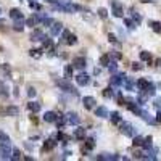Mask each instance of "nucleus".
Masks as SVG:
<instances>
[{"label": "nucleus", "mask_w": 161, "mask_h": 161, "mask_svg": "<svg viewBox=\"0 0 161 161\" xmlns=\"http://www.w3.org/2000/svg\"><path fill=\"white\" fill-rule=\"evenodd\" d=\"M13 148L10 142H0V158L2 159H11Z\"/></svg>", "instance_id": "nucleus-1"}, {"label": "nucleus", "mask_w": 161, "mask_h": 161, "mask_svg": "<svg viewBox=\"0 0 161 161\" xmlns=\"http://www.w3.org/2000/svg\"><path fill=\"white\" fill-rule=\"evenodd\" d=\"M56 86H58L63 92H68V93H73V95H77V90L71 86L69 79H58L56 80Z\"/></svg>", "instance_id": "nucleus-2"}, {"label": "nucleus", "mask_w": 161, "mask_h": 161, "mask_svg": "<svg viewBox=\"0 0 161 161\" xmlns=\"http://www.w3.org/2000/svg\"><path fill=\"white\" fill-rule=\"evenodd\" d=\"M119 131H121V134H124L126 137H132V139H134L135 134H137L134 126H132L131 122H124V121L119 122Z\"/></svg>", "instance_id": "nucleus-3"}, {"label": "nucleus", "mask_w": 161, "mask_h": 161, "mask_svg": "<svg viewBox=\"0 0 161 161\" xmlns=\"http://www.w3.org/2000/svg\"><path fill=\"white\" fill-rule=\"evenodd\" d=\"M111 11L116 18H122L124 16V8H122V3H119L118 0H113L111 2Z\"/></svg>", "instance_id": "nucleus-4"}, {"label": "nucleus", "mask_w": 161, "mask_h": 161, "mask_svg": "<svg viewBox=\"0 0 161 161\" xmlns=\"http://www.w3.org/2000/svg\"><path fill=\"white\" fill-rule=\"evenodd\" d=\"M126 77H127V76H126L124 73H122V74H116V76H113V77H111V86H115V87H121V86H124Z\"/></svg>", "instance_id": "nucleus-5"}, {"label": "nucleus", "mask_w": 161, "mask_h": 161, "mask_svg": "<svg viewBox=\"0 0 161 161\" xmlns=\"http://www.w3.org/2000/svg\"><path fill=\"white\" fill-rule=\"evenodd\" d=\"M76 82H77V86H87L89 82H90V76L89 74H86V73H80V74H77L76 76Z\"/></svg>", "instance_id": "nucleus-6"}, {"label": "nucleus", "mask_w": 161, "mask_h": 161, "mask_svg": "<svg viewBox=\"0 0 161 161\" xmlns=\"http://www.w3.org/2000/svg\"><path fill=\"white\" fill-rule=\"evenodd\" d=\"M61 32H63V24H61L60 21H55L53 24L50 26V34L52 36H60Z\"/></svg>", "instance_id": "nucleus-7"}, {"label": "nucleus", "mask_w": 161, "mask_h": 161, "mask_svg": "<svg viewBox=\"0 0 161 161\" xmlns=\"http://www.w3.org/2000/svg\"><path fill=\"white\" fill-rule=\"evenodd\" d=\"M60 116H61L60 113H55V111H45L44 121H45V122H56V119H58Z\"/></svg>", "instance_id": "nucleus-8"}, {"label": "nucleus", "mask_w": 161, "mask_h": 161, "mask_svg": "<svg viewBox=\"0 0 161 161\" xmlns=\"http://www.w3.org/2000/svg\"><path fill=\"white\" fill-rule=\"evenodd\" d=\"M66 121H68V124H71V126H79L80 118L76 115V113H68V115H66Z\"/></svg>", "instance_id": "nucleus-9"}, {"label": "nucleus", "mask_w": 161, "mask_h": 161, "mask_svg": "<svg viewBox=\"0 0 161 161\" xmlns=\"http://www.w3.org/2000/svg\"><path fill=\"white\" fill-rule=\"evenodd\" d=\"M73 66L76 69H84L86 68V58H84V56H76V58L73 60Z\"/></svg>", "instance_id": "nucleus-10"}, {"label": "nucleus", "mask_w": 161, "mask_h": 161, "mask_svg": "<svg viewBox=\"0 0 161 161\" xmlns=\"http://www.w3.org/2000/svg\"><path fill=\"white\" fill-rule=\"evenodd\" d=\"M82 103H84V106L87 108V110H92L93 106H95V98L93 97H90V95H87V97H84V100H82Z\"/></svg>", "instance_id": "nucleus-11"}, {"label": "nucleus", "mask_w": 161, "mask_h": 161, "mask_svg": "<svg viewBox=\"0 0 161 161\" xmlns=\"http://www.w3.org/2000/svg\"><path fill=\"white\" fill-rule=\"evenodd\" d=\"M0 74H2L3 77H11V68H10V65H7V63L0 65Z\"/></svg>", "instance_id": "nucleus-12"}, {"label": "nucleus", "mask_w": 161, "mask_h": 161, "mask_svg": "<svg viewBox=\"0 0 161 161\" xmlns=\"http://www.w3.org/2000/svg\"><path fill=\"white\" fill-rule=\"evenodd\" d=\"M44 32H42L40 29H36V31H32V34H31V40H34V42H42V39H44Z\"/></svg>", "instance_id": "nucleus-13"}, {"label": "nucleus", "mask_w": 161, "mask_h": 161, "mask_svg": "<svg viewBox=\"0 0 161 161\" xmlns=\"http://www.w3.org/2000/svg\"><path fill=\"white\" fill-rule=\"evenodd\" d=\"M95 116H98V118H108V116H110V111H108L105 106H98V108H95Z\"/></svg>", "instance_id": "nucleus-14"}, {"label": "nucleus", "mask_w": 161, "mask_h": 161, "mask_svg": "<svg viewBox=\"0 0 161 161\" xmlns=\"http://www.w3.org/2000/svg\"><path fill=\"white\" fill-rule=\"evenodd\" d=\"M97 159H102V161H111V159H118V156H116V155H113V153H100V155H97Z\"/></svg>", "instance_id": "nucleus-15"}, {"label": "nucleus", "mask_w": 161, "mask_h": 161, "mask_svg": "<svg viewBox=\"0 0 161 161\" xmlns=\"http://www.w3.org/2000/svg\"><path fill=\"white\" fill-rule=\"evenodd\" d=\"M127 108H129V110L134 113V115H137V116H140L142 115V110H140V106H139V103H135L134 102H131V103H127Z\"/></svg>", "instance_id": "nucleus-16"}, {"label": "nucleus", "mask_w": 161, "mask_h": 161, "mask_svg": "<svg viewBox=\"0 0 161 161\" xmlns=\"http://www.w3.org/2000/svg\"><path fill=\"white\" fill-rule=\"evenodd\" d=\"M8 95H10V92H8L7 84L0 80V98H8Z\"/></svg>", "instance_id": "nucleus-17"}, {"label": "nucleus", "mask_w": 161, "mask_h": 161, "mask_svg": "<svg viewBox=\"0 0 161 161\" xmlns=\"http://www.w3.org/2000/svg\"><path fill=\"white\" fill-rule=\"evenodd\" d=\"M10 18L11 20H23V13L20 8H11L10 10Z\"/></svg>", "instance_id": "nucleus-18"}, {"label": "nucleus", "mask_w": 161, "mask_h": 161, "mask_svg": "<svg viewBox=\"0 0 161 161\" xmlns=\"http://www.w3.org/2000/svg\"><path fill=\"white\" fill-rule=\"evenodd\" d=\"M74 139H77V140L86 139V129H84V127H77V129L74 131Z\"/></svg>", "instance_id": "nucleus-19"}, {"label": "nucleus", "mask_w": 161, "mask_h": 161, "mask_svg": "<svg viewBox=\"0 0 161 161\" xmlns=\"http://www.w3.org/2000/svg\"><path fill=\"white\" fill-rule=\"evenodd\" d=\"M73 69H74L73 65H66V66H65V69H63L65 79H71V77H73Z\"/></svg>", "instance_id": "nucleus-20"}, {"label": "nucleus", "mask_w": 161, "mask_h": 161, "mask_svg": "<svg viewBox=\"0 0 161 161\" xmlns=\"http://www.w3.org/2000/svg\"><path fill=\"white\" fill-rule=\"evenodd\" d=\"M5 115L7 116H18V115H20V108H18V106H7Z\"/></svg>", "instance_id": "nucleus-21"}, {"label": "nucleus", "mask_w": 161, "mask_h": 161, "mask_svg": "<svg viewBox=\"0 0 161 161\" xmlns=\"http://www.w3.org/2000/svg\"><path fill=\"white\" fill-rule=\"evenodd\" d=\"M110 121L113 122V124H119V122L122 121V118H121V115L118 111H113V113H110Z\"/></svg>", "instance_id": "nucleus-22"}, {"label": "nucleus", "mask_w": 161, "mask_h": 161, "mask_svg": "<svg viewBox=\"0 0 161 161\" xmlns=\"http://www.w3.org/2000/svg\"><path fill=\"white\" fill-rule=\"evenodd\" d=\"M27 110L32 111V113H39V111H40V103H37V102H29V103H27Z\"/></svg>", "instance_id": "nucleus-23"}, {"label": "nucleus", "mask_w": 161, "mask_h": 161, "mask_svg": "<svg viewBox=\"0 0 161 161\" xmlns=\"http://www.w3.org/2000/svg\"><path fill=\"white\" fill-rule=\"evenodd\" d=\"M24 26H26V21H23V20H15V23H13V29L20 31V32L24 29Z\"/></svg>", "instance_id": "nucleus-24"}, {"label": "nucleus", "mask_w": 161, "mask_h": 161, "mask_svg": "<svg viewBox=\"0 0 161 161\" xmlns=\"http://www.w3.org/2000/svg\"><path fill=\"white\" fill-rule=\"evenodd\" d=\"M55 147H56V140H53V139H49V140L44 142V150H47V151L53 150Z\"/></svg>", "instance_id": "nucleus-25"}, {"label": "nucleus", "mask_w": 161, "mask_h": 161, "mask_svg": "<svg viewBox=\"0 0 161 161\" xmlns=\"http://www.w3.org/2000/svg\"><path fill=\"white\" fill-rule=\"evenodd\" d=\"M134 86H137V82H134V79L126 77V82H124V89H126V90H134Z\"/></svg>", "instance_id": "nucleus-26"}, {"label": "nucleus", "mask_w": 161, "mask_h": 161, "mask_svg": "<svg viewBox=\"0 0 161 161\" xmlns=\"http://www.w3.org/2000/svg\"><path fill=\"white\" fill-rule=\"evenodd\" d=\"M140 92H144V93H147V95H148V97H153L155 95V93H156V89H155V86H153V84H148V87H147L145 89V90H140Z\"/></svg>", "instance_id": "nucleus-27"}, {"label": "nucleus", "mask_w": 161, "mask_h": 161, "mask_svg": "<svg viewBox=\"0 0 161 161\" xmlns=\"http://www.w3.org/2000/svg\"><path fill=\"white\" fill-rule=\"evenodd\" d=\"M148 80H147V79H139V80H137V89H139V90H145V89L147 87H148Z\"/></svg>", "instance_id": "nucleus-28"}, {"label": "nucleus", "mask_w": 161, "mask_h": 161, "mask_svg": "<svg viewBox=\"0 0 161 161\" xmlns=\"http://www.w3.org/2000/svg\"><path fill=\"white\" fill-rule=\"evenodd\" d=\"M110 61H111L110 53H108V55H102V56H100V65H102V66H108V65H110Z\"/></svg>", "instance_id": "nucleus-29"}, {"label": "nucleus", "mask_w": 161, "mask_h": 161, "mask_svg": "<svg viewBox=\"0 0 161 161\" xmlns=\"http://www.w3.org/2000/svg\"><path fill=\"white\" fill-rule=\"evenodd\" d=\"M29 55L32 56V58L39 60L40 56H42V50H40V49H32V50H29Z\"/></svg>", "instance_id": "nucleus-30"}, {"label": "nucleus", "mask_w": 161, "mask_h": 161, "mask_svg": "<svg viewBox=\"0 0 161 161\" xmlns=\"http://www.w3.org/2000/svg\"><path fill=\"white\" fill-rule=\"evenodd\" d=\"M124 24L127 26V29H135V27L139 26L134 20H129V18H126V20H124Z\"/></svg>", "instance_id": "nucleus-31"}, {"label": "nucleus", "mask_w": 161, "mask_h": 161, "mask_svg": "<svg viewBox=\"0 0 161 161\" xmlns=\"http://www.w3.org/2000/svg\"><path fill=\"white\" fill-rule=\"evenodd\" d=\"M110 56H111V60H116V61L122 60V53H119L118 50H111L110 52Z\"/></svg>", "instance_id": "nucleus-32"}, {"label": "nucleus", "mask_w": 161, "mask_h": 161, "mask_svg": "<svg viewBox=\"0 0 161 161\" xmlns=\"http://www.w3.org/2000/svg\"><path fill=\"white\" fill-rule=\"evenodd\" d=\"M37 23H39V20H37V16L34 15V16H31V18H27V20H26V26H36L37 24Z\"/></svg>", "instance_id": "nucleus-33"}, {"label": "nucleus", "mask_w": 161, "mask_h": 161, "mask_svg": "<svg viewBox=\"0 0 161 161\" xmlns=\"http://www.w3.org/2000/svg\"><path fill=\"white\" fill-rule=\"evenodd\" d=\"M151 140H153V139H151V135L145 137V139H144V145H142V147L147 148V150H150V148H151Z\"/></svg>", "instance_id": "nucleus-34"}, {"label": "nucleus", "mask_w": 161, "mask_h": 161, "mask_svg": "<svg viewBox=\"0 0 161 161\" xmlns=\"http://www.w3.org/2000/svg\"><path fill=\"white\" fill-rule=\"evenodd\" d=\"M66 44L68 45H76L77 44V37H76L74 34H69V37L66 39Z\"/></svg>", "instance_id": "nucleus-35"}, {"label": "nucleus", "mask_w": 161, "mask_h": 161, "mask_svg": "<svg viewBox=\"0 0 161 161\" xmlns=\"http://www.w3.org/2000/svg\"><path fill=\"white\" fill-rule=\"evenodd\" d=\"M97 15L100 16V18H103V20H106V18H108V10H106V8H98Z\"/></svg>", "instance_id": "nucleus-36"}, {"label": "nucleus", "mask_w": 161, "mask_h": 161, "mask_svg": "<svg viewBox=\"0 0 161 161\" xmlns=\"http://www.w3.org/2000/svg\"><path fill=\"white\" fill-rule=\"evenodd\" d=\"M102 95L105 97V98H111V97H113V89H111V87H106V89H103Z\"/></svg>", "instance_id": "nucleus-37"}, {"label": "nucleus", "mask_w": 161, "mask_h": 161, "mask_svg": "<svg viewBox=\"0 0 161 161\" xmlns=\"http://www.w3.org/2000/svg\"><path fill=\"white\" fill-rule=\"evenodd\" d=\"M93 147H95V140L90 137V139L86 140V150H93Z\"/></svg>", "instance_id": "nucleus-38"}, {"label": "nucleus", "mask_w": 161, "mask_h": 161, "mask_svg": "<svg viewBox=\"0 0 161 161\" xmlns=\"http://www.w3.org/2000/svg\"><path fill=\"white\" fill-rule=\"evenodd\" d=\"M134 147H142L144 145V137H140V135H137V137H134Z\"/></svg>", "instance_id": "nucleus-39"}, {"label": "nucleus", "mask_w": 161, "mask_h": 161, "mask_svg": "<svg viewBox=\"0 0 161 161\" xmlns=\"http://www.w3.org/2000/svg\"><path fill=\"white\" fill-rule=\"evenodd\" d=\"M108 69H110V73H116V69H118V65H116V60H111L110 61V65L106 66Z\"/></svg>", "instance_id": "nucleus-40"}, {"label": "nucleus", "mask_w": 161, "mask_h": 161, "mask_svg": "<svg viewBox=\"0 0 161 161\" xmlns=\"http://www.w3.org/2000/svg\"><path fill=\"white\" fill-rule=\"evenodd\" d=\"M42 45H44V49H52V39L44 37V39H42Z\"/></svg>", "instance_id": "nucleus-41"}, {"label": "nucleus", "mask_w": 161, "mask_h": 161, "mask_svg": "<svg viewBox=\"0 0 161 161\" xmlns=\"http://www.w3.org/2000/svg\"><path fill=\"white\" fill-rule=\"evenodd\" d=\"M140 60L150 61L151 60V53H148V52H140Z\"/></svg>", "instance_id": "nucleus-42"}, {"label": "nucleus", "mask_w": 161, "mask_h": 161, "mask_svg": "<svg viewBox=\"0 0 161 161\" xmlns=\"http://www.w3.org/2000/svg\"><path fill=\"white\" fill-rule=\"evenodd\" d=\"M11 159L13 161H18V159H21V151L20 150H13V155H11Z\"/></svg>", "instance_id": "nucleus-43"}, {"label": "nucleus", "mask_w": 161, "mask_h": 161, "mask_svg": "<svg viewBox=\"0 0 161 161\" xmlns=\"http://www.w3.org/2000/svg\"><path fill=\"white\" fill-rule=\"evenodd\" d=\"M132 20H134V21L137 23V24H140V21H142V16H140L137 11H134V10H132Z\"/></svg>", "instance_id": "nucleus-44"}, {"label": "nucleus", "mask_w": 161, "mask_h": 161, "mask_svg": "<svg viewBox=\"0 0 161 161\" xmlns=\"http://www.w3.org/2000/svg\"><path fill=\"white\" fill-rule=\"evenodd\" d=\"M131 68H132V71H140V69H144V66H142V63H139V61H134Z\"/></svg>", "instance_id": "nucleus-45"}, {"label": "nucleus", "mask_w": 161, "mask_h": 161, "mask_svg": "<svg viewBox=\"0 0 161 161\" xmlns=\"http://www.w3.org/2000/svg\"><path fill=\"white\" fill-rule=\"evenodd\" d=\"M27 3H29V7H31V8H34V10H40V8H42L37 2H34V0H29Z\"/></svg>", "instance_id": "nucleus-46"}, {"label": "nucleus", "mask_w": 161, "mask_h": 161, "mask_svg": "<svg viewBox=\"0 0 161 161\" xmlns=\"http://www.w3.org/2000/svg\"><path fill=\"white\" fill-rule=\"evenodd\" d=\"M0 142H10V137H8L3 131H0Z\"/></svg>", "instance_id": "nucleus-47"}, {"label": "nucleus", "mask_w": 161, "mask_h": 161, "mask_svg": "<svg viewBox=\"0 0 161 161\" xmlns=\"http://www.w3.org/2000/svg\"><path fill=\"white\" fill-rule=\"evenodd\" d=\"M108 40H110L111 44H119V40H118V37L115 34H108Z\"/></svg>", "instance_id": "nucleus-48"}, {"label": "nucleus", "mask_w": 161, "mask_h": 161, "mask_svg": "<svg viewBox=\"0 0 161 161\" xmlns=\"http://www.w3.org/2000/svg\"><path fill=\"white\" fill-rule=\"evenodd\" d=\"M53 23H55V21L52 20V18H49V16H47L45 20L42 21V24H44V26H52V24H53Z\"/></svg>", "instance_id": "nucleus-49"}, {"label": "nucleus", "mask_w": 161, "mask_h": 161, "mask_svg": "<svg viewBox=\"0 0 161 161\" xmlns=\"http://www.w3.org/2000/svg\"><path fill=\"white\" fill-rule=\"evenodd\" d=\"M36 93H37V92H36V89H34V87H29V89H27V95H29L31 98H34V97H36Z\"/></svg>", "instance_id": "nucleus-50"}, {"label": "nucleus", "mask_w": 161, "mask_h": 161, "mask_svg": "<svg viewBox=\"0 0 161 161\" xmlns=\"http://www.w3.org/2000/svg\"><path fill=\"white\" fill-rule=\"evenodd\" d=\"M69 34H71L69 31H63V32H61V37H63V40H65V42H66V39L69 37Z\"/></svg>", "instance_id": "nucleus-51"}, {"label": "nucleus", "mask_w": 161, "mask_h": 161, "mask_svg": "<svg viewBox=\"0 0 161 161\" xmlns=\"http://www.w3.org/2000/svg\"><path fill=\"white\" fill-rule=\"evenodd\" d=\"M155 106L158 108V110H161V98H156L155 100Z\"/></svg>", "instance_id": "nucleus-52"}, {"label": "nucleus", "mask_w": 161, "mask_h": 161, "mask_svg": "<svg viewBox=\"0 0 161 161\" xmlns=\"http://www.w3.org/2000/svg\"><path fill=\"white\" fill-rule=\"evenodd\" d=\"M156 122H161V110H158V115H156Z\"/></svg>", "instance_id": "nucleus-53"}, {"label": "nucleus", "mask_w": 161, "mask_h": 161, "mask_svg": "<svg viewBox=\"0 0 161 161\" xmlns=\"http://www.w3.org/2000/svg\"><path fill=\"white\" fill-rule=\"evenodd\" d=\"M15 97H20V87H15Z\"/></svg>", "instance_id": "nucleus-54"}, {"label": "nucleus", "mask_w": 161, "mask_h": 161, "mask_svg": "<svg viewBox=\"0 0 161 161\" xmlns=\"http://www.w3.org/2000/svg\"><path fill=\"white\" fill-rule=\"evenodd\" d=\"M142 2H144V3H148L150 2L151 3V2H156V0H142Z\"/></svg>", "instance_id": "nucleus-55"}, {"label": "nucleus", "mask_w": 161, "mask_h": 161, "mask_svg": "<svg viewBox=\"0 0 161 161\" xmlns=\"http://www.w3.org/2000/svg\"><path fill=\"white\" fill-rule=\"evenodd\" d=\"M47 2H50V3H55V2H56V0H47Z\"/></svg>", "instance_id": "nucleus-56"}]
</instances>
